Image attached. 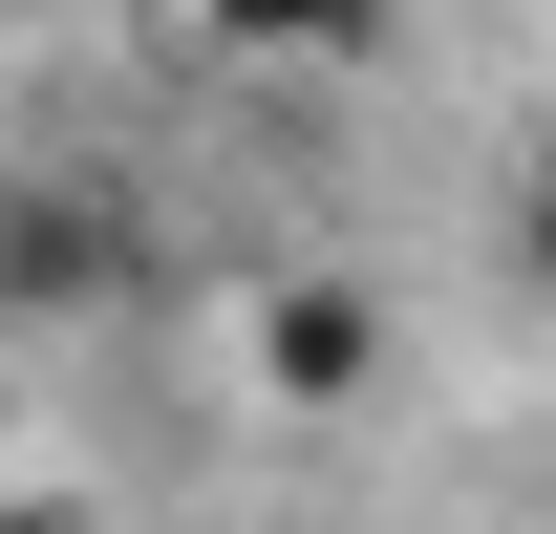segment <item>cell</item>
<instances>
[{
    "label": "cell",
    "mask_w": 556,
    "mask_h": 534,
    "mask_svg": "<svg viewBox=\"0 0 556 534\" xmlns=\"http://www.w3.org/2000/svg\"><path fill=\"white\" fill-rule=\"evenodd\" d=\"M150 300V214L108 171H0V321L65 342V321H129Z\"/></svg>",
    "instance_id": "1"
},
{
    "label": "cell",
    "mask_w": 556,
    "mask_h": 534,
    "mask_svg": "<svg viewBox=\"0 0 556 534\" xmlns=\"http://www.w3.org/2000/svg\"><path fill=\"white\" fill-rule=\"evenodd\" d=\"M386 385V278H278L257 300V406H364Z\"/></svg>",
    "instance_id": "2"
},
{
    "label": "cell",
    "mask_w": 556,
    "mask_h": 534,
    "mask_svg": "<svg viewBox=\"0 0 556 534\" xmlns=\"http://www.w3.org/2000/svg\"><path fill=\"white\" fill-rule=\"evenodd\" d=\"M407 0H193V43H236V65H364Z\"/></svg>",
    "instance_id": "3"
},
{
    "label": "cell",
    "mask_w": 556,
    "mask_h": 534,
    "mask_svg": "<svg viewBox=\"0 0 556 534\" xmlns=\"http://www.w3.org/2000/svg\"><path fill=\"white\" fill-rule=\"evenodd\" d=\"M514 278H535V300H556V107H535V129H514Z\"/></svg>",
    "instance_id": "4"
},
{
    "label": "cell",
    "mask_w": 556,
    "mask_h": 534,
    "mask_svg": "<svg viewBox=\"0 0 556 534\" xmlns=\"http://www.w3.org/2000/svg\"><path fill=\"white\" fill-rule=\"evenodd\" d=\"M0 534H129L108 492H0Z\"/></svg>",
    "instance_id": "5"
}]
</instances>
